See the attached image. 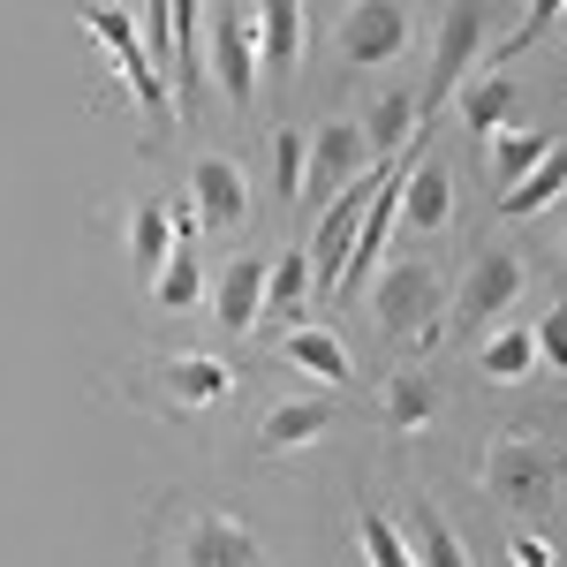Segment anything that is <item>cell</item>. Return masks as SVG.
I'll return each instance as SVG.
<instances>
[{
    "label": "cell",
    "mask_w": 567,
    "mask_h": 567,
    "mask_svg": "<svg viewBox=\"0 0 567 567\" xmlns=\"http://www.w3.org/2000/svg\"><path fill=\"white\" fill-rule=\"evenodd\" d=\"M446 288H439V272L424 258H401V265H379V280H371V318H379V333L401 341V349H432L439 333H446Z\"/></svg>",
    "instance_id": "1"
},
{
    "label": "cell",
    "mask_w": 567,
    "mask_h": 567,
    "mask_svg": "<svg viewBox=\"0 0 567 567\" xmlns=\"http://www.w3.org/2000/svg\"><path fill=\"white\" fill-rule=\"evenodd\" d=\"M560 477H567V454L545 446V439L507 432L492 454H484V492H492L499 507H515V515H545L553 492H560Z\"/></svg>",
    "instance_id": "2"
},
{
    "label": "cell",
    "mask_w": 567,
    "mask_h": 567,
    "mask_svg": "<svg viewBox=\"0 0 567 567\" xmlns=\"http://www.w3.org/2000/svg\"><path fill=\"white\" fill-rule=\"evenodd\" d=\"M167 567H265V545L243 515L197 507V515H182L175 537H167Z\"/></svg>",
    "instance_id": "3"
},
{
    "label": "cell",
    "mask_w": 567,
    "mask_h": 567,
    "mask_svg": "<svg viewBox=\"0 0 567 567\" xmlns=\"http://www.w3.org/2000/svg\"><path fill=\"white\" fill-rule=\"evenodd\" d=\"M477 53H484V8L477 0H454V8L439 16V39H432V84L416 91V130H432L439 99H454V91L470 84Z\"/></svg>",
    "instance_id": "4"
},
{
    "label": "cell",
    "mask_w": 567,
    "mask_h": 567,
    "mask_svg": "<svg viewBox=\"0 0 567 567\" xmlns=\"http://www.w3.org/2000/svg\"><path fill=\"white\" fill-rule=\"evenodd\" d=\"M523 288H529V265L523 250H507V243H484L477 258H470V272H462V288H454V326L462 333H477L484 318H507V310L523 303Z\"/></svg>",
    "instance_id": "5"
},
{
    "label": "cell",
    "mask_w": 567,
    "mask_h": 567,
    "mask_svg": "<svg viewBox=\"0 0 567 567\" xmlns=\"http://www.w3.org/2000/svg\"><path fill=\"white\" fill-rule=\"evenodd\" d=\"M205 76H219V91L235 106L258 99V16L250 8H213L205 16Z\"/></svg>",
    "instance_id": "6"
},
{
    "label": "cell",
    "mask_w": 567,
    "mask_h": 567,
    "mask_svg": "<svg viewBox=\"0 0 567 567\" xmlns=\"http://www.w3.org/2000/svg\"><path fill=\"white\" fill-rule=\"evenodd\" d=\"M84 31L106 45V61L122 69V84L136 91V106H144L152 122H167V114H175V91H167V76L152 69V53H144V39H136L130 16H114V8H84Z\"/></svg>",
    "instance_id": "7"
},
{
    "label": "cell",
    "mask_w": 567,
    "mask_h": 567,
    "mask_svg": "<svg viewBox=\"0 0 567 567\" xmlns=\"http://www.w3.org/2000/svg\"><path fill=\"white\" fill-rule=\"evenodd\" d=\"M409 39H416V23H409V8H401V0H355L349 16H341V61H355V69L401 61Z\"/></svg>",
    "instance_id": "8"
},
{
    "label": "cell",
    "mask_w": 567,
    "mask_h": 567,
    "mask_svg": "<svg viewBox=\"0 0 567 567\" xmlns=\"http://www.w3.org/2000/svg\"><path fill=\"white\" fill-rule=\"evenodd\" d=\"M379 159H371V144L355 122H326V130L310 136V167H303V197L310 205H333L355 175H371Z\"/></svg>",
    "instance_id": "9"
},
{
    "label": "cell",
    "mask_w": 567,
    "mask_h": 567,
    "mask_svg": "<svg viewBox=\"0 0 567 567\" xmlns=\"http://www.w3.org/2000/svg\"><path fill=\"white\" fill-rule=\"evenodd\" d=\"M189 205H197V219H205L213 235H227V227L250 219V175H243L227 152H197V167H189Z\"/></svg>",
    "instance_id": "10"
},
{
    "label": "cell",
    "mask_w": 567,
    "mask_h": 567,
    "mask_svg": "<svg viewBox=\"0 0 567 567\" xmlns=\"http://www.w3.org/2000/svg\"><path fill=\"white\" fill-rule=\"evenodd\" d=\"M152 371H159V393H167L175 409H219V401L235 393V363H227V355H213V349L159 355Z\"/></svg>",
    "instance_id": "11"
},
{
    "label": "cell",
    "mask_w": 567,
    "mask_h": 567,
    "mask_svg": "<svg viewBox=\"0 0 567 567\" xmlns=\"http://www.w3.org/2000/svg\"><path fill=\"white\" fill-rule=\"evenodd\" d=\"M205 303H213L219 333H258L265 326V258H235L213 288H205Z\"/></svg>",
    "instance_id": "12"
},
{
    "label": "cell",
    "mask_w": 567,
    "mask_h": 567,
    "mask_svg": "<svg viewBox=\"0 0 567 567\" xmlns=\"http://www.w3.org/2000/svg\"><path fill=\"white\" fill-rule=\"evenodd\" d=\"M326 424H333V393H296V401H272L265 409L258 446L265 454H296L310 439H326Z\"/></svg>",
    "instance_id": "13"
},
{
    "label": "cell",
    "mask_w": 567,
    "mask_h": 567,
    "mask_svg": "<svg viewBox=\"0 0 567 567\" xmlns=\"http://www.w3.org/2000/svg\"><path fill=\"white\" fill-rule=\"evenodd\" d=\"M393 529H401V545H409V560H416V567H470L462 529L446 523V507H432V499H416Z\"/></svg>",
    "instance_id": "14"
},
{
    "label": "cell",
    "mask_w": 567,
    "mask_h": 567,
    "mask_svg": "<svg viewBox=\"0 0 567 567\" xmlns=\"http://www.w3.org/2000/svg\"><path fill=\"white\" fill-rule=\"evenodd\" d=\"M401 219L424 227V235H439V227L454 219V175H446L439 159H416V167L401 175Z\"/></svg>",
    "instance_id": "15"
},
{
    "label": "cell",
    "mask_w": 567,
    "mask_h": 567,
    "mask_svg": "<svg viewBox=\"0 0 567 567\" xmlns=\"http://www.w3.org/2000/svg\"><path fill=\"white\" fill-rule=\"evenodd\" d=\"M379 409H386V424H393L401 439L424 432V424L439 416V379L424 371V363H401V371L386 379V393H379Z\"/></svg>",
    "instance_id": "16"
},
{
    "label": "cell",
    "mask_w": 567,
    "mask_h": 567,
    "mask_svg": "<svg viewBox=\"0 0 567 567\" xmlns=\"http://www.w3.org/2000/svg\"><path fill=\"white\" fill-rule=\"evenodd\" d=\"M363 144H371V159H409V144H416V91H386L363 114Z\"/></svg>",
    "instance_id": "17"
},
{
    "label": "cell",
    "mask_w": 567,
    "mask_h": 567,
    "mask_svg": "<svg viewBox=\"0 0 567 567\" xmlns=\"http://www.w3.org/2000/svg\"><path fill=\"white\" fill-rule=\"evenodd\" d=\"M454 106H462V122H470L477 136H499L507 122H515V76L484 69V76H470V84L454 91Z\"/></svg>",
    "instance_id": "18"
},
{
    "label": "cell",
    "mask_w": 567,
    "mask_h": 567,
    "mask_svg": "<svg viewBox=\"0 0 567 567\" xmlns=\"http://www.w3.org/2000/svg\"><path fill=\"white\" fill-rule=\"evenodd\" d=\"M303 39H310V23H303L296 0H265L258 8V61L265 69H296L303 61Z\"/></svg>",
    "instance_id": "19"
},
{
    "label": "cell",
    "mask_w": 567,
    "mask_h": 567,
    "mask_svg": "<svg viewBox=\"0 0 567 567\" xmlns=\"http://www.w3.org/2000/svg\"><path fill=\"white\" fill-rule=\"evenodd\" d=\"M280 355L288 363H303L310 379H326V386H349L355 379V363H349V349L326 333V326H288V341H280Z\"/></svg>",
    "instance_id": "20"
},
{
    "label": "cell",
    "mask_w": 567,
    "mask_h": 567,
    "mask_svg": "<svg viewBox=\"0 0 567 567\" xmlns=\"http://www.w3.org/2000/svg\"><path fill=\"white\" fill-rule=\"evenodd\" d=\"M303 296H310V258L303 250H280V258L265 265V318H296L303 326Z\"/></svg>",
    "instance_id": "21"
},
{
    "label": "cell",
    "mask_w": 567,
    "mask_h": 567,
    "mask_svg": "<svg viewBox=\"0 0 567 567\" xmlns=\"http://www.w3.org/2000/svg\"><path fill=\"white\" fill-rule=\"evenodd\" d=\"M477 371L492 379V386H523L529 371H537V333H523V326L492 333V341L477 349Z\"/></svg>",
    "instance_id": "22"
},
{
    "label": "cell",
    "mask_w": 567,
    "mask_h": 567,
    "mask_svg": "<svg viewBox=\"0 0 567 567\" xmlns=\"http://www.w3.org/2000/svg\"><path fill=\"white\" fill-rule=\"evenodd\" d=\"M560 189H567V144H553V152H545V159H537L515 189H499V213L523 219V213H537V205H553Z\"/></svg>",
    "instance_id": "23"
},
{
    "label": "cell",
    "mask_w": 567,
    "mask_h": 567,
    "mask_svg": "<svg viewBox=\"0 0 567 567\" xmlns=\"http://www.w3.org/2000/svg\"><path fill=\"white\" fill-rule=\"evenodd\" d=\"M152 303L159 310H197L205 303V265H197V250H175V258L152 272Z\"/></svg>",
    "instance_id": "24"
},
{
    "label": "cell",
    "mask_w": 567,
    "mask_h": 567,
    "mask_svg": "<svg viewBox=\"0 0 567 567\" xmlns=\"http://www.w3.org/2000/svg\"><path fill=\"white\" fill-rule=\"evenodd\" d=\"M545 152H553V136H545V130H499V136H492V182H507V189H515Z\"/></svg>",
    "instance_id": "25"
},
{
    "label": "cell",
    "mask_w": 567,
    "mask_h": 567,
    "mask_svg": "<svg viewBox=\"0 0 567 567\" xmlns=\"http://www.w3.org/2000/svg\"><path fill=\"white\" fill-rule=\"evenodd\" d=\"M130 258L144 265V272H159V265L175 258V227H167V205H136V219H130Z\"/></svg>",
    "instance_id": "26"
},
{
    "label": "cell",
    "mask_w": 567,
    "mask_h": 567,
    "mask_svg": "<svg viewBox=\"0 0 567 567\" xmlns=\"http://www.w3.org/2000/svg\"><path fill=\"white\" fill-rule=\"evenodd\" d=\"M355 537H363V560H371V567H416V560H409V545H401V529H393L379 507H363Z\"/></svg>",
    "instance_id": "27"
},
{
    "label": "cell",
    "mask_w": 567,
    "mask_h": 567,
    "mask_svg": "<svg viewBox=\"0 0 567 567\" xmlns=\"http://www.w3.org/2000/svg\"><path fill=\"white\" fill-rule=\"evenodd\" d=\"M272 182H280L288 205H303V136H296V130L272 136Z\"/></svg>",
    "instance_id": "28"
},
{
    "label": "cell",
    "mask_w": 567,
    "mask_h": 567,
    "mask_svg": "<svg viewBox=\"0 0 567 567\" xmlns=\"http://www.w3.org/2000/svg\"><path fill=\"white\" fill-rule=\"evenodd\" d=\"M507 560L515 567H560V545L537 537V529H515V537H507Z\"/></svg>",
    "instance_id": "29"
},
{
    "label": "cell",
    "mask_w": 567,
    "mask_h": 567,
    "mask_svg": "<svg viewBox=\"0 0 567 567\" xmlns=\"http://www.w3.org/2000/svg\"><path fill=\"white\" fill-rule=\"evenodd\" d=\"M537 355H545L553 371H567V303L545 310V326H537Z\"/></svg>",
    "instance_id": "30"
},
{
    "label": "cell",
    "mask_w": 567,
    "mask_h": 567,
    "mask_svg": "<svg viewBox=\"0 0 567 567\" xmlns=\"http://www.w3.org/2000/svg\"><path fill=\"white\" fill-rule=\"evenodd\" d=\"M560 76H567V45H560Z\"/></svg>",
    "instance_id": "31"
},
{
    "label": "cell",
    "mask_w": 567,
    "mask_h": 567,
    "mask_svg": "<svg viewBox=\"0 0 567 567\" xmlns=\"http://www.w3.org/2000/svg\"><path fill=\"white\" fill-rule=\"evenodd\" d=\"M560 250H567V235H560Z\"/></svg>",
    "instance_id": "32"
}]
</instances>
